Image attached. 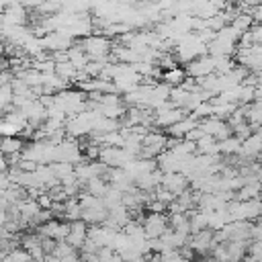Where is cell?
<instances>
[{"mask_svg": "<svg viewBox=\"0 0 262 262\" xmlns=\"http://www.w3.org/2000/svg\"><path fill=\"white\" fill-rule=\"evenodd\" d=\"M49 168H51L53 176H55L59 182H61L63 178H68V176H74V166H72V164H66V162H51Z\"/></svg>", "mask_w": 262, "mask_h": 262, "instance_id": "cell-19", "label": "cell"}, {"mask_svg": "<svg viewBox=\"0 0 262 262\" xmlns=\"http://www.w3.org/2000/svg\"><path fill=\"white\" fill-rule=\"evenodd\" d=\"M80 217H82V207H80L78 199H68L63 203V215H61V219L68 221V223H72V221H78Z\"/></svg>", "mask_w": 262, "mask_h": 262, "instance_id": "cell-15", "label": "cell"}, {"mask_svg": "<svg viewBox=\"0 0 262 262\" xmlns=\"http://www.w3.org/2000/svg\"><path fill=\"white\" fill-rule=\"evenodd\" d=\"M141 227H143V233L147 239H156L168 229V217L164 213H147V215H143Z\"/></svg>", "mask_w": 262, "mask_h": 262, "instance_id": "cell-3", "label": "cell"}, {"mask_svg": "<svg viewBox=\"0 0 262 262\" xmlns=\"http://www.w3.org/2000/svg\"><path fill=\"white\" fill-rule=\"evenodd\" d=\"M29 20V10H25L18 2L8 4L2 10V27H10V25H27Z\"/></svg>", "mask_w": 262, "mask_h": 262, "instance_id": "cell-8", "label": "cell"}, {"mask_svg": "<svg viewBox=\"0 0 262 262\" xmlns=\"http://www.w3.org/2000/svg\"><path fill=\"white\" fill-rule=\"evenodd\" d=\"M190 262H205V260H190Z\"/></svg>", "mask_w": 262, "mask_h": 262, "instance_id": "cell-28", "label": "cell"}, {"mask_svg": "<svg viewBox=\"0 0 262 262\" xmlns=\"http://www.w3.org/2000/svg\"><path fill=\"white\" fill-rule=\"evenodd\" d=\"M25 141L18 137V135H12V137H0V154H4L6 158H12V156H18L20 149H23Z\"/></svg>", "mask_w": 262, "mask_h": 262, "instance_id": "cell-12", "label": "cell"}, {"mask_svg": "<svg viewBox=\"0 0 262 262\" xmlns=\"http://www.w3.org/2000/svg\"><path fill=\"white\" fill-rule=\"evenodd\" d=\"M160 78H162V82H164L166 86L174 88V86H180V84L184 82L186 74H184V68H180V66H174V68H170V70H164Z\"/></svg>", "mask_w": 262, "mask_h": 262, "instance_id": "cell-14", "label": "cell"}, {"mask_svg": "<svg viewBox=\"0 0 262 262\" xmlns=\"http://www.w3.org/2000/svg\"><path fill=\"white\" fill-rule=\"evenodd\" d=\"M258 194H260V180L244 182V184L235 190L233 201H252V199H258Z\"/></svg>", "mask_w": 262, "mask_h": 262, "instance_id": "cell-13", "label": "cell"}, {"mask_svg": "<svg viewBox=\"0 0 262 262\" xmlns=\"http://www.w3.org/2000/svg\"><path fill=\"white\" fill-rule=\"evenodd\" d=\"M160 186H164V188L170 190L174 196H178L182 190L188 188V180H186V176H182L180 172H166V174H162Z\"/></svg>", "mask_w": 262, "mask_h": 262, "instance_id": "cell-9", "label": "cell"}, {"mask_svg": "<svg viewBox=\"0 0 262 262\" xmlns=\"http://www.w3.org/2000/svg\"><path fill=\"white\" fill-rule=\"evenodd\" d=\"M25 10H37L45 0H16Z\"/></svg>", "mask_w": 262, "mask_h": 262, "instance_id": "cell-25", "label": "cell"}, {"mask_svg": "<svg viewBox=\"0 0 262 262\" xmlns=\"http://www.w3.org/2000/svg\"><path fill=\"white\" fill-rule=\"evenodd\" d=\"M80 47L82 51L88 55L90 61H102V63H113L111 61V47H113V41L104 35H88L80 41Z\"/></svg>", "mask_w": 262, "mask_h": 262, "instance_id": "cell-1", "label": "cell"}, {"mask_svg": "<svg viewBox=\"0 0 262 262\" xmlns=\"http://www.w3.org/2000/svg\"><path fill=\"white\" fill-rule=\"evenodd\" d=\"M260 147H262V137H260V131H254L252 135H248V137L242 141L237 156H239L244 162H252V160H258Z\"/></svg>", "mask_w": 262, "mask_h": 262, "instance_id": "cell-7", "label": "cell"}, {"mask_svg": "<svg viewBox=\"0 0 262 262\" xmlns=\"http://www.w3.org/2000/svg\"><path fill=\"white\" fill-rule=\"evenodd\" d=\"M68 231H70V223H68V221H59V225H57V229H55L53 239H55V242H66Z\"/></svg>", "mask_w": 262, "mask_h": 262, "instance_id": "cell-24", "label": "cell"}, {"mask_svg": "<svg viewBox=\"0 0 262 262\" xmlns=\"http://www.w3.org/2000/svg\"><path fill=\"white\" fill-rule=\"evenodd\" d=\"M86 229H88V225H86L82 219L72 221V223H70L68 237H66V244H68V246H72L74 250H80V248H82V244L86 242Z\"/></svg>", "mask_w": 262, "mask_h": 262, "instance_id": "cell-10", "label": "cell"}, {"mask_svg": "<svg viewBox=\"0 0 262 262\" xmlns=\"http://www.w3.org/2000/svg\"><path fill=\"white\" fill-rule=\"evenodd\" d=\"M229 25H231V27H233V29H235L239 35H242V33H246V31H248V29L254 25V20H252V16H250V14L239 12L237 16H233V18L229 20Z\"/></svg>", "mask_w": 262, "mask_h": 262, "instance_id": "cell-20", "label": "cell"}, {"mask_svg": "<svg viewBox=\"0 0 262 262\" xmlns=\"http://www.w3.org/2000/svg\"><path fill=\"white\" fill-rule=\"evenodd\" d=\"M0 119H2V108H0Z\"/></svg>", "mask_w": 262, "mask_h": 262, "instance_id": "cell-29", "label": "cell"}, {"mask_svg": "<svg viewBox=\"0 0 262 262\" xmlns=\"http://www.w3.org/2000/svg\"><path fill=\"white\" fill-rule=\"evenodd\" d=\"M84 190H86L88 194H92V196L102 199L104 192L108 190V182H106L104 178H90L88 182H84Z\"/></svg>", "mask_w": 262, "mask_h": 262, "instance_id": "cell-16", "label": "cell"}, {"mask_svg": "<svg viewBox=\"0 0 262 262\" xmlns=\"http://www.w3.org/2000/svg\"><path fill=\"white\" fill-rule=\"evenodd\" d=\"M188 117L194 119L196 123L203 121V119H207V117H213V104H211L209 100H203V102H199V104L188 113Z\"/></svg>", "mask_w": 262, "mask_h": 262, "instance_id": "cell-18", "label": "cell"}, {"mask_svg": "<svg viewBox=\"0 0 262 262\" xmlns=\"http://www.w3.org/2000/svg\"><path fill=\"white\" fill-rule=\"evenodd\" d=\"M199 127L203 129V133L215 137L217 141H221V139H225V137L231 135V129L227 127V123L221 121V119H217V117H207V119L199 121Z\"/></svg>", "mask_w": 262, "mask_h": 262, "instance_id": "cell-6", "label": "cell"}, {"mask_svg": "<svg viewBox=\"0 0 262 262\" xmlns=\"http://www.w3.org/2000/svg\"><path fill=\"white\" fill-rule=\"evenodd\" d=\"M201 135H203V129L196 125V127H194V129H190V131H188V133H186L182 139H186V141H192V143H194V141H196Z\"/></svg>", "mask_w": 262, "mask_h": 262, "instance_id": "cell-26", "label": "cell"}, {"mask_svg": "<svg viewBox=\"0 0 262 262\" xmlns=\"http://www.w3.org/2000/svg\"><path fill=\"white\" fill-rule=\"evenodd\" d=\"M196 125H199V123H196L194 119H190V117L186 115V117H184V119H180L178 123L170 125V127L166 129V131H168L166 135H168V137H176V139H182V137H184V135H186V133H188L190 129H194Z\"/></svg>", "mask_w": 262, "mask_h": 262, "instance_id": "cell-11", "label": "cell"}, {"mask_svg": "<svg viewBox=\"0 0 262 262\" xmlns=\"http://www.w3.org/2000/svg\"><path fill=\"white\" fill-rule=\"evenodd\" d=\"M70 252H74V248H72V246H68L66 242H55V248H53V254H51V256H55V258L59 260V258L68 256Z\"/></svg>", "mask_w": 262, "mask_h": 262, "instance_id": "cell-22", "label": "cell"}, {"mask_svg": "<svg viewBox=\"0 0 262 262\" xmlns=\"http://www.w3.org/2000/svg\"><path fill=\"white\" fill-rule=\"evenodd\" d=\"M131 160H135V158L129 156L123 147H102V145H100L98 162L104 164L106 168H123V166L129 164Z\"/></svg>", "mask_w": 262, "mask_h": 262, "instance_id": "cell-2", "label": "cell"}, {"mask_svg": "<svg viewBox=\"0 0 262 262\" xmlns=\"http://www.w3.org/2000/svg\"><path fill=\"white\" fill-rule=\"evenodd\" d=\"M235 108H237V104H233V102H215L213 104V117L225 121Z\"/></svg>", "mask_w": 262, "mask_h": 262, "instance_id": "cell-21", "label": "cell"}, {"mask_svg": "<svg viewBox=\"0 0 262 262\" xmlns=\"http://www.w3.org/2000/svg\"><path fill=\"white\" fill-rule=\"evenodd\" d=\"M76 72H78V70H76L70 61H59V63H55V68H53V74H55L59 80H63L66 84L76 80Z\"/></svg>", "mask_w": 262, "mask_h": 262, "instance_id": "cell-17", "label": "cell"}, {"mask_svg": "<svg viewBox=\"0 0 262 262\" xmlns=\"http://www.w3.org/2000/svg\"><path fill=\"white\" fill-rule=\"evenodd\" d=\"M186 244L192 248L194 254H201V256L211 254V248L215 246V242H213V231H211V229L194 231V233L188 235V242H186Z\"/></svg>", "mask_w": 262, "mask_h": 262, "instance_id": "cell-5", "label": "cell"}, {"mask_svg": "<svg viewBox=\"0 0 262 262\" xmlns=\"http://www.w3.org/2000/svg\"><path fill=\"white\" fill-rule=\"evenodd\" d=\"M10 168V164H8V158L4 156V154H0V172H6Z\"/></svg>", "mask_w": 262, "mask_h": 262, "instance_id": "cell-27", "label": "cell"}, {"mask_svg": "<svg viewBox=\"0 0 262 262\" xmlns=\"http://www.w3.org/2000/svg\"><path fill=\"white\" fill-rule=\"evenodd\" d=\"M184 74H186L188 78H194V80L205 78V76H209V74H215L213 57H211V55H201V57H196V59L184 63Z\"/></svg>", "mask_w": 262, "mask_h": 262, "instance_id": "cell-4", "label": "cell"}, {"mask_svg": "<svg viewBox=\"0 0 262 262\" xmlns=\"http://www.w3.org/2000/svg\"><path fill=\"white\" fill-rule=\"evenodd\" d=\"M6 104H12V90H10V84L0 86V108H4Z\"/></svg>", "mask_w": 262, "mask_h": 262, "instance_id": "cell-23", "label": "cell"}]
</instances>
